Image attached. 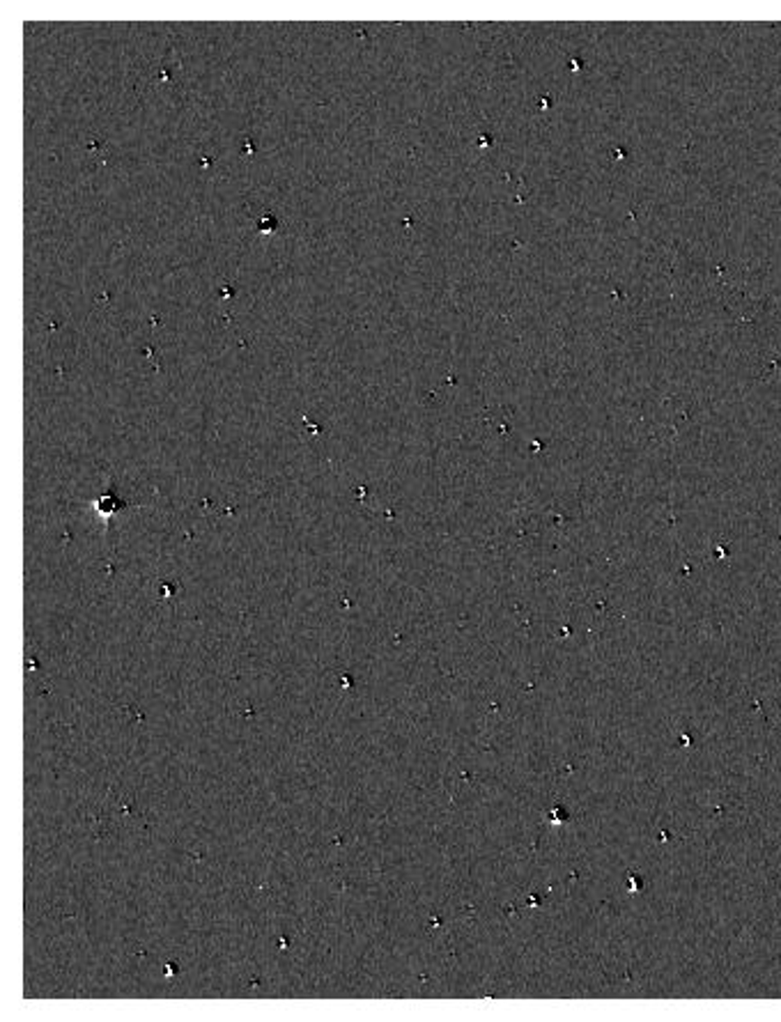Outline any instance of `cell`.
Returning <instances> with one entry per match:
<instances>
[{"label":"cell","instance_id":"obj_1","mask_svg":"<svg viewBox=\"0 0 781 1022\" xmlns=\"http://www.w3.org/2000/svg\"><path fill=\"white\" fill-rule=\"evenodd\" d=\"M120 508H123V502H120L113 492H108V494H104L99 502H95V511H97L102 517L113 515V512H118Z\"/></svg>","mask_w":781,"mask_h":1022}]
</instances>
